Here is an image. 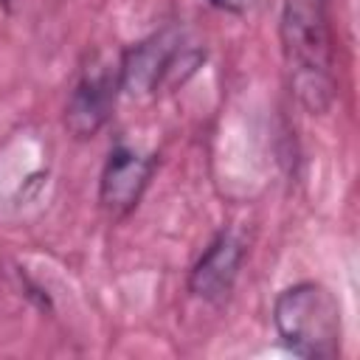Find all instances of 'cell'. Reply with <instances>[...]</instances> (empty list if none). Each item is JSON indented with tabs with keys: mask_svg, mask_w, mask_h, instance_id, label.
I'll use <instances>...</instances> for the list:
<instances>
[{
	"mask_svg": "<svg viewBox=\"0 0 360 360\" xmlns=\"http://www.w3.org/2000/svg\"><path fill=\"white\" fill-rule=\"evenodd\" d=\"M281 48L301 107L321 115L335 101V48L326 0H284Z\"/></svg>",
	"mask_w": 360,
	"mask_h": 360,
	"instance_id": "1",
	"label": "cell"
},
{
	"mask_svg": "<svg viewBox=\"0 0 360 360\" xmlns=\"http://www.w3.org/2000/svg\"><path fill=\"white\" fill-rule=\"evenodd\" d=\"M278 338L301 357L332 360L340 354V304L321 281H298L278 292L273 304Z\"/></svg>",
	"mask_w": 360,
	"mask_h": 360,
	"instance_id": "2",
	"label": "cell"
},
{
	"mask_svg": "<svg viewBox=\"0 0 360 360\" xmlns=\"http://www.w3.org/2000/svg\"><path fill=\"white\" fill-rule=\"evenodd\" d=\"M197 62H200V53L183 48V34H177L174 28H166L138 42L127 53H121V87L138 96L158 93L169 79H177V76L183 79L177 65L194 70Z\"/></svg>",
	"mask_w": 360,
	"mask_h": 360,
	"instance_id": "3",
	"label": "cell"
},
{
	"mask_svg": "<svg viewBox=\"0 0 360 360\" xmlns=\"http://www.w3.org/2000/svg\"><path fill=\"white\" fill-rule=\"evenodd\" d=\"M121 90V59H93L82 70L65 104V127L73 138H93L110 118Z\"/></svg>",
	"mask_w": 360,
	"mask_h": 360,
	"instance_id": "4",
	"label": "cell"
},
{
	"mask_svg": "<svg viewBox=\"0 0 360 360\" xmlns=\"http://www.w3.org/2000/svg\"><path fill=\"white\" fill-rule=\"evenodd\" d=\"M155 172V160L146 155H138L127 146H115L104 163L101 172V183H98V202L104 211H110L112 217H124L129 214Z\"/></svg>",
	"mask_w": 360,
	"mask_h": 360,
	"instance_id": "5",
	"label": "cell"
},
{
	"mask_svg": "<svg viewBox=\"0 0 360 360\" xmlns=\"http://www.w3.org/2000/svg\"><path fill=\"white\" fill-rule=\"evenodd\" d=\"M242 259H245V248H242L239 236H233L231 231L217 233L214 242L194 262V267L188 273V290L202 301L219 304L233 290Z\"/></svg>",
	"mask_w": 360,
	"mask_h": 360,
	"instance_id": "6",
	"label": "cell"
},
{
	"mask_svg": "<svg viewBox=\"0 0 360 360\" xmlns=\"http://www.w3.org/2000/svg\"><path fill=\"white\" fill-rule=\"evenodd\" d=\"M211 6H217V8H222V11H231V14H245V11H250L259 0H208Z\"/></svg>",
	"mask_w": 360,
	"mask_h": 360,
	"instance_id": "7",
	"label": "cell"
},
{
	"mask_svg": "<svg viewBox=\"0 0 360 360\" xmlns=\"http://www.w3.org/2000/svg\"><path fill=\"white\" fill-rule=\"evenodd\" d=\"M0 3H6V0H0Z\"/></svg>",
	"mask_w": 360,
	"mask_h": 360,
	"instance_id": "8",
	"label": "cell"
}]
</instances>
